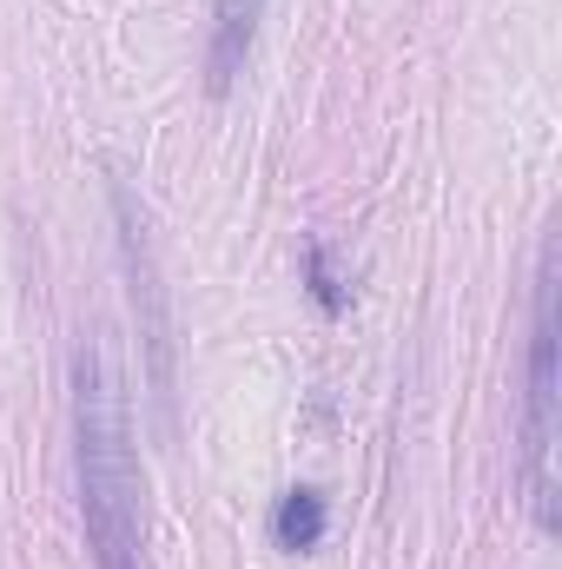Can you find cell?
Segmentation results:
<instances>
[{
	"mask_svg": "<svg viewBox=\"0 0 562 569\" xmlns=\"http://www.w3.org/2000/svg\"><path fill=\"white\" fill-rule=\"evenodd\" d=\"M324 523H331V510H324V497H318L311 483L284 490L279 510H272V537H279V550H291V557L318 550V543H324Z\"/></svg>",
	"mask_w": 562,
	"mask_h": 569,
	"instance_id": "5",
	"label": "cell"
},
{
	"mask_svg": "<svg viewBox=\"0 0 562 569\" xmlns=\"http://www.w3.org/2000/svg\"><path fill=\"white\" fill-rule=\"evenodd\" d=\"M113 212H120V259H127V279H133V311H140V338L152 351V391L159 405L172 398V318H165V291L152 272V246H145V219L133 206L127 186H113Z\"/></svg>",
	"mask_w": 562,
	"mask_h": 569,
	"instance_id": "3",
	"label": "cell"
},
{
	"mask_svg": "<svg viewBox=\"0 0 562 569\" xmlns=\"http://www.w3.org/2000/svg\"><path fill=\"white\" fill-rule=\"evenodd\" d=\"M73 470L93 569H145V477L127 398L100 345L73 351Z\"/></svg>",
	"mask_w": 562,
	"mask_h": 569,
	"instance_id": "1",
	"label": "cell"
},
{
	"mask_svg": "<svg viewBox=\"0 0 562 569\" xmlns=\"http://www.w3.org/2000/svg\"><path fill=\"white\" fill-rule=\"evenodd\" d=\"M304 272H311V298L338 318V311H344V284H338V272H331V246H324V239L304 246Z\"/></svg>",
	"mask_w": 562,
	"mask_h": 569,
	"instance_id": "6",
	"label": "cell"
},
{
	"mask_svg": "<svg viewBox=\"0 0 562 569\" xmlns=\"http://www.w3.org/2000/svg\"><path fill=\"white\" fill-rule=\"evenodd\" d=\"M556 443H562V371H556V239H543L530 298V391H523V497L536 530H556Z\"/></svg>",
	"mask_w": 562,
	"mask_h": 569,
	"instance_id": "2",
	"label": "cell"
},
{
	"mask_svg": "<svg viewBox=\"0 0 562 569\" xmlns=\"http://www.w3.org/2000/svg\"><path fill=\"white\" fill-rule=\"evenodd\" d=\"M259 20H265V0H219L212 13V93H225L259 40Z\"/></svg>",
	"mask_w": 562,
	"mask_h": 569,
	"instance_id": "4",
	"label": "cell"
}]
</instances>
